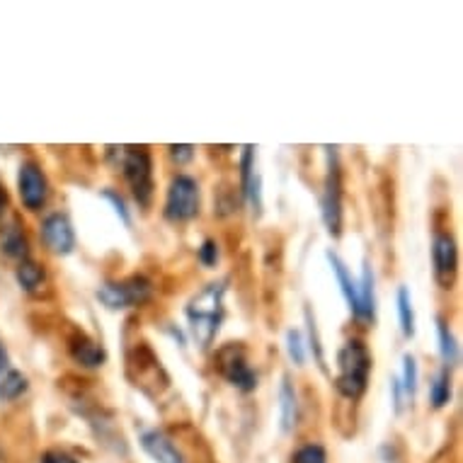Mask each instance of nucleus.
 <instances>
[{
    "label": "nucleus",
    "mask_w": 463,
    "mask_h": 463,
    "mask_svg": "<svg viewBox=\"0 0 463 463\" xmlns=\"http://www.w3.org/2000/svg\"><path fill=\"white\" fill-rule=\"evenodd\" d=\"M0 245H3V253L8 255V257H15V260L20 262L27 260V255H29V243H27L25 233H22L15 223L3 231Z\"/></svg>",
    "instance_id": "nucleus-17"
},
{
    "label": "nucleus",
    "mask_w": 463,
    "mask_h": 463,
    "mask_svg": "<svg viewBox=\"0 0 463 463\" xmlns=\"http://www.w3.org/2000/svg\"><path fill=\"white\" fill-rule=\"evenodd\" d=\"M119 151V168L131 187L134 199L141 209H148L153 202V158L146 146H122Z\"/></svg>",
    "instance_id": "nucleus-3"
},
{
    "label": "nucleus",
    "mask_w": 463,
    "mask_h": 463,
    "mask_svg": "<svg viewBox=\"0 0 463 463\" xmlns=\"http://www.w3.org/2000/svg\"><path fill=\"white\" fill-rule=\"evenodd\" d=\"M437 335L442 359L447 362V366H456V364H459V345H456L454 333L449 330V325L444 320H437Z\"/></svg>",
    "instance_id": "nucleus-20"
},
{
    "label": "nucleus",
    "mask_w": 463,
    "mask_h": 463,
    "mask_svg": "<svg viewBox=\"0 0 463 463\" xmlns=\"http://www.w3.org/2000/svg\"><path fill=\"white\" fill-rule=\"evenodd\" d=\"M287 352H289V359H291L296 366H304L306 342H304V335H301L299 330H289L287 333Z\"/></svg>",
    "instance_id": "nucleus-24"
},
{
    "label": "nucleus",
    "mask_w": 463,
    "mask_h": 463,
    "mask_svg": "<svg viewBox=\"0 0 463 463\" xmlns=\"http://www.w3.org/2000/svg\"><path fill=\"white\" fill-rule=\"evenodd\" d=\"M357 320L364 323H374L376 318V296H374V270L369 267V262L364 265L362 282L357 287Z\"/></svg>",
    "instance_id": "nucleus-14"
},
{
    "label": "nucleus",
    "mask_w": 463,
    "mask_h": 463,
    "mask_svg": "<svg viewBox=\"0 0 463 463\" xmlns=\"http://www.w3.org/2000/svg\"><path fill=\"white\" fill-rule=\"evenodd\" d=\"M42 240L54 255H71L76 248V233L63 214H51L42 221Z\"/></svg>",
    "instance_id": "nucleus-10"
},
{
    "label": "nucleus",
    "mask_w": 463,
    "mask_h": 463,
    "mask_svg": "<svg viewBox=\"0 0 463 463\" xmlns=\"http://www.w3.org/2000/svg\"><path fill=\"white\" fill-rule=\"evenodd\" d=\"M400 393H403V403H413L415 393H417V362L413 354L403 357V374L398 379Z\"/></svg>",
    "instance_id": "nucleus-19"
},
{
    "label": "nucleus",
    "mask_w": 463,
    "mask_h": 463,
    "mask_svg": "<svg viewBox=\"0 0 463 463\" xmlns=\"http://www.w3.org/2000/svg\"><path fill=\"white\" fill-rule=\"evenodd\" d=\"M197 255H199V262H202L204 267H214L219 262V245H216V240L206 238Z\"/></svg>",
    "instance_id": "nucleus-28"
},
{
    "label": "nucleus",
    "mask_w": 463,
    "mask_h": 463,
    "mask_svg": "<svg viewBox=\"0 0 463 463\" xmlns=\"http://www.w3.org/2000/svg\"><path fill=\"white\" fill-rule=\"evenodd\" d=\"M199 185L197 180L189 175L173 177L168 187V197H165V219L173 223H185L192 221L199 214Z\"/></svg>",
    "instance_id": "nucleus-6"
},
{
    "label": "nucleus",
    "mask_w": 463,
    "mask_h": 463,
    "mask_svg": "<svg viewBox=\"0 0 463 463\" xmlns=\"http://www.w3.org/2000/svg\"><path fill=\"white\" fill-rule=\"evenodd\" d=\"M5 369H8V352H5V347L0 345V374Z\"/></svg>",
    "instance_id": "nucleus-32"
},
{
    "label": "nucleus",
    "mask_w": 463,
    "mask_h": 463,
    "mask_svg": "<svg viewBox=\"0 0 463 463\" xmlns=\"http://www.w3.org/2000/svg\"><path fill=\"white\" fill-rule=\"evenodd\" d=\"M141 447L156 463H185L182 451L173 444V439L160 430H148L141 434Z\"/></svg>",
    "instance_id": "nucleus-12"
},
{
    "label": "nucleus",
    "mask_w": 463,
    "mask_h": 463,
    "mask_svg": "<svg viewBox=\"0 0 463 463\" xmlns=\"http://www.w3.org/2000/svg\"><path fill=\"white\" fill-rule=\"evenodd\" d=\"M223 296H226V282H214L187 304V328L199 349H206L214 342L223 323L226 316Z\"/></svg>",
    "instance_id": "nucleus-1"
},
{
    "label": "nucleus",
    "mask_w": 463,
    "mask_h": 463,
    "mask_svg": "<svg viewBox=\"0 0 463 463\" xmlns=\"http://www.w3.org/2000/svg\"><path fill=\"white\" fill-rule=\"evenodd\" d=\"M371 374V354L362 340H347L337 352V379L335 388L340 396L359 400L366 391Z\"/></svg>",
    "instance_id": "nucleus-2"
},
{
    "label": "nucleus",
    "mask_w": 463,
    "mask_h": 463,
    "mask_svg": "<svg viewBox=\"0 0 463 463\" xmlns=\"http://www.w3.org/2000/svg\"><path fill=\"white\" fill-rule=\"evenodd\" d=\"M279 415H282V432L294 430L299 422V398L289 374L282 376V386H279Z\"/></svg>",
    "instance_id": "nucleus-15"
},
{
    "label": "nucleus",
    "mask_w": 463,
    "mask_h": 463,
    "mask_svg": "<svg viewBox=\"0 0 463 463\" xmlns=\"http://www.w3.org/2000/svg\"><path fill=\"white\" fill-rule=\"evenodd\" d=\"M432 265H434V277L444 289L454 284L456 267H459V250L451 233H437L432 243Z\"/></svg>",
    "instance_id": "nucleus-9"
},
{
    "label": "nucleus",
    "mask_w": 463,
    "mask_h": 463,
    "mask_svg": "<svg viewBox=\"0 0 463 463\" xmlns=\"http://www.w3.org/2000/svg\"><path fill=\"white\" fill-rule=\"evenodd\" d=\"M17 189L20 199L29 211H39L49 199V182L39 165L34 163H22L17 173Z\"/></svg>",
    "instance_id": "nucleus-8"
},
{
    "label": "nucleus",
    "mask_w": 463,
    "mask_h": 463,
    "mask_svg": "<svg viewBox=\"0 0 463 463\" xmlns=\"http://www.w3.org/2000/svg\"><path fill=\"white\" fill-rule=\"evenodd\" d=\"M5 209H8V192L0 187V216L5 214Z\"/></svg>",
    "instance_id": "nucleus-31"
},
{
    "label": "nucleus",
    "mask_w": 463,
    "mask_h": 463,
    "mask_svg": "<svg viewBox=\"0 0 463 463\" xmlns=\"http://www.w3.org/2000/svg\"><path fill=\"white\" fill-rule=\"evenodd\" d=\"M325 257H328L330 267H333V274H335L337 284H340V291L345 296L349 311H352V316H357V282L352 279V272H349V267L342 262V257L337 253H333V250H328Z\"/></svg>",
    "instance_id": "nucleus-16"
},
{
    "label": "nucleus",
    "mask_w": 463,
    "mask_h": 463,
    "mask_svg": "<svg viewBox=\"0 0 463 463\" xmlns=\"http://www.w3.org/2000/svg\"><path fill=\"white\" fill-rule=\"evenodd\" d=\"M291 463H328V454L325 449L318 447V444H306L294 454Z\"/></svg>",
    "instance_id": "nucleus-25"
},
{
    "label": "nucleus",
    "mask_w": 463,
    "mask_h": 463,
    "mask_svg": "<svg viewBox=\"0 0 463 463\" xmlns=\"http://www.w3.org/2000/svg\"><path fill=\"white\" fill-rule=\"evenodd\" d=\"M325 153H328V175L320 197V216L330 236L340 238L342 236V165L337 148L325 146Z\"/></svg>",
    "instance_id": "nucleus-4"
},
{
    "label": "nucleus",
    "mask_w": 463,
    "mask_h": 463,
    "mask_svg": "<svg viewBox=\"0 0 463 463\" xmlns=\"http://www.w3.org/2000/svg\"><path fill=\"white\" fill-rule=\"evenodd\" d=\"M398 318H400V330L405 337L415 335V311L410 291L405 287L398 289Z\"/></svg>",
    "instance_id": "nucleus-22"
},
{
    "label": "nucleus",
    "mask_w": 463,
    "mask_h": 463,
    "mask_svg": "<svg viewBox=\"0 0 463 463\" xmlns=\"http://www.w3.org/2000/svg\"><path fill=\"white\" fill-rule=\"evenodd\" d=\"M240 192L253 206L255 216L262 214V177L255 170V146H245L240 158Z\"/></svg>",
    "instance_id": "nucleus-11"
},
{
    "label": "nucleus",
    "mask_w": 463,
    "mask_h": 463,
    "mask_svg": "<svg viewBox=\"0 0 463 463\" xmlns=\"http://www.w3.org/2000/svg\"><path fill=\"white\" fill-rule=\"evenodd\" d=\"M27 391V376L22 371H5L0 379V400H15Z\"/></svg>",
    "instance_id": "nucleus-21"
},
{
    "label": "nucleus",
    "mask_w": 463,
    "mask_h": 463,
    "mask_svg": "<svg viewBox=\"0 0 463 463\" xmlns=\"http://www.w3.org/2000/svg\"><path fill=\"white\" fill-rule=\"evenodd\" d=\"M42 463H78L73 456H68L66 451H46V454L42 456Z\"/></svg>",
    "instance_id": "nucleus-30"
},
{
    "label": "nucleus",
    "mask_w": 463,
    "mask_h": 463,
    "mask_svg": "<svg viewBox=\"0 0 463 463\" xmlns=\"http://www.w3.org/2000/svg\"><path fill=\"white\" fill-rule=\"evenodd\" d=\"M430 400L432 408H437V410L451 400V374H449V369H442L434 376L430 386Z\"/></svg>",
    "instance_id": "nucleus-23"
},
{
    "label": "nucleus",
    "mask_w": 463,
    "mask_h": 463,
    "mask_svg": "<svg viewBox=\"0 0 463 463\" xmlns=\"http://www.w3.org/2000/svg\"><path fill=\"white\" fill-rule=\"evenodd\" d=\"M68 349H71L73 362H78L80 366H85V369H97V366H102L105 359H107L105 347H102L100 342H95L93 337L83 335V333L71 340V347H68Z\"/></svg>",
    "instance_id": "nucleus-13"
},
{
    "label": "nucleus",
    "mask_w": 463,
    "mask_h": 463,
    "mask_svg": "<svg viewBox=\"0 0 463 463\" xmlns=\"http://www.w3.org/2000/svg\"><path fill=\"white\" fill-rule=\"evenodd\" d=\"M102 197H105V199H107L112 206H114V214H117L119 219H122V223H124L127 228H131V214H129L124 199H122L117 192H112V189H105V192H102Z\"/></svg>",
    "instance_id": "nucleus-27"
},
{
    "label": "nucleus",
    "mask_w": 463,
    "mask_h": 463,
    "mask_svg": "<svg viewBox=\"0 0 463 463\" xmlns=\"http://www.w3.org/2000/svg\"><path fill=\"white\" fill-rule=\"evenodd\" d=\"M306 323H308V337H311L313 357H316V362H318L320 369H325V357H323V345H320L318 328H316V320H313V316L308 308H306Z\"/></svg>",
    "instance_id": "nucleus-26"
},
{
    "label": "nucleus",
    "mask_w": 463,
    "mask_h": 463,
    "mask_svg": "<svg viewBox=\"0 0 463 463\" xmlns=\"http://www.w3.org/2000/svg\"><path fill=\"white\" fill-rule=\"evenodd\" d=\"M216 366H219L221 376L236 386L243 393H250L257 388V374L250 369L245 349L240 345H226L216 352Z\"/></svg>",
    "instance_id": "nucleus-7"
},
{
    "label": "nucleus",
    "mask_w": 463,
    "mask_h": 463,
    "mask_svg": "<svg viewBox=\"0 0 463 463\" xmlns=\"http://www.w3.org/2000/svg\"><path fill=\"white\" fill-rule=\"evenodd\" d=\"M170 158L175 160L177 165H185L194 158V146H170Z\"/></svg>",
    "instance_id": "nucleus-29"
},
{
    "label": "nucleus",
    "mask_w": 463,
    "mask_h": 463,
    "mask_svg": "<svg viewBox=\"0 0 463 463\" xmlns=\"http://www.w3.org/2000/svg\"><path fill=\"white\" fill-rule=\"evenodd\" d=\"M153 284L151 279L129 277L124 282H105L97 289V299L107 306L110 311H119V308H131V306H141L146 301H151Z\"/></svg>",
    "instance_id": "nucleus-5"
},
{
    "label": "nucleus",
    "mask_w": 463,
    "mask_h": 463,
    "mask_svg": "<svg viewBox=\"0 0 463 463\" xmlns=\"http://www.w3.org/2000/svg\"><path fill=\"white\" fill-rule=\"evenodd\" d=\"M15 277L17 284L25 289V291H29V294H34V291L44 284V270L32 260L20 262V265H17Z\"/></svg>",
    "instance_id": "nucleus-18"
}]
</instances>
